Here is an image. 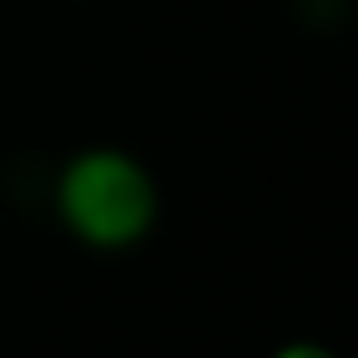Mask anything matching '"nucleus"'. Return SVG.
Instances as JSON below:
<instances>
[{
  "mask_svg": "<svg viewBox=\"0 0 358 358\" xmlns=\"http://www.w3.org/2000/svg\"><path fill=\"white\" fill-rule=\"evenodd\" d=\"M55 209L64 227L96 250L136 245L155 227V177L122 150H82L55 182Z\"/></svg>",
  "mask_w": 358,
  "mask_h": 358,
  "instance_id": "1",
  "label": "nucleus"
}]
</instances>
